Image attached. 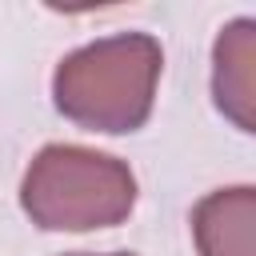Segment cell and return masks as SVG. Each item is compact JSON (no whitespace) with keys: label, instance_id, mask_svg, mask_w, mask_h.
<instances>
[{"label":"cell","instance_id":"6da1fadb","mask_svg":"<svg viewBox=\"0 0 256 256\" xmlns=\"http://www.w3.org/2000/svg\"><path fill=\"white\" fill-rule=\"evenodd\" d=\"M164 68L160 40L148 32H120L68 52L52 72L56 112L88 132L124 136L144 128Z\"/></svg>","mask_w":256,"mask_h":256},{"label":"cell","instance_id":"7a4b0ae2","mask_svg":"<svg viewBox=\"0 0 256 256\" xmlns=\"http://www.w3.org/2000/svg\"><path fill=\"white\" fill-rule=\"evenodd\" d=\"M20 208L44 232L112 228L136 208V176L108 152L48 144L32 156L20 180Z\"/></svg>","mask_w":256,"mask_h":256},{"label":"cell","instance_id":"3957f363","mask_svg":"<svg viewBox=\"0 0 256 256\" xmlns=\"http://www.w3.org/2000/svg\"><path fill=\"white\" fill-rule=\"evenodd\" d=\"M212 96L240 132H256V20L240 16L216 36Z\"/></svg>","mask_w":256,"mask_h":256},{"label":"cell","instance_id":"277c9868","mask_svg":"<svg viewBox=\"0 0 256 256\" xmlns=\"http://www.w3.org/2000/svg\"><path fill=\"white\" fill-rule=\"evenodd\" d=\"M256 192L248 184L216 188L192 208V240L200 256H256Z\"/></svg>","mask_w":256,"mask_h":256},{"label":"cell","instance_id":"5b68a950","mask_svg":"<svg viewBox=\"0 0 256 256\" xmlns=\"http://www.w3.org/2000/svg\"><path fill=\"white\" fill-rule=\"evenodd\" d=\"M76 256H92V252H76ZM108 256H132V252H108Z\"/></svg>","mask_w":256,"mask_h":256}]
</instances>
